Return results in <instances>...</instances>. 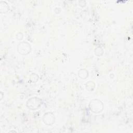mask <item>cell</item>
<instances>
[{
    "mask_svg": "<svg viewBox=\"0 0 133 133\" xmlns=\"http://www.w3.org/2000/svg\"><path fill=\"white\" fill-rule=\"evenodd\" d=\"M89 108L90 110L93 112L99 113L103 109V104L100 101L97 99H94L90 101Z\"/></svg>",
    "mask_w": 133,
    "mask_h": 133,
    "instance_id": "1",
    "label": "cell"
},
{
    "mask_svg": "<svg viewBox=\"0 0 133 133\" xmlns=\"http://www.w3.org/2000/svg\"><path fill=\"white\" fill-rule=\"evenodd\" d=\"M18 50L22 55H26L31 50L30 45L26 42L21 43L18 45Z\"/></svg>",
    "mask_w": 133,
    "mask_h": 133,
    "instance_id": "2",
    "label": "cell"
},
{
    "mask_svg": "<svg viewBox=\"0 0 133 133\" xmlns=\"http://www.w3.org/2000/svg\"><path fill=\"white\" fill-rule=\"evenodd\" d=\"M41 100H39L38 98H32L30 99L27 103L28 107L29 108V109H31L32 110H34L38 108L41 105Z\"/></svg>",
    "mask_w": 133,
    "mask_h": 133,
    "instance_id": "3",
    "label": "cell"
},
{
    "mask_svg": "<svg viewBox=\"0 0 133 133\" xmlns=\"http://www.w3.org/2000/svg\"><path fill=\"white\" fill-rule=\"evenodd\" d=\"M44 122L48 125H50L55 122V117L51 113H47L44 116Z\"/></svg>",
    "mask_w": 133,
    "mask_h": 133,
    "instance_id": "4",
    "label": "cell"
}]
</instances>
